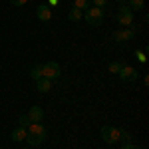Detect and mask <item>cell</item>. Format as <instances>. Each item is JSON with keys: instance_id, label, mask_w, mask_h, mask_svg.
I'll return each instance as SVG.
<instances>
[{"instance_id": "1", "label": "cell", "mask_w": 149, "mask_h": 149, "mask_svg": "<svg viewBox=\"0 0 149 149\" xmlns=\"http://www.w3.org/2000/svg\"><path fill=\"white\" fill-rule=\"evenodd\" d=\"M46 135H48V131L42 123H30V125L26 127V141H28L32 147L42 145L44 139H46Z\"/></svg>"}, {"instance_id": "2", "label": "cell", "mask_w": 149, "mask_h": 149, "mask_svg": "<svg viewBox=\"0 0 149 149\" xmlns=\"http://www.w3.org/2000/svg\"><path fill=\"white\" fill-rule=\"evenodd\" d=\"M100 133H102V139L105 143H109V145H113V143H117L121 139V129H117L113 125H103Z\"/></svg>"}, {"instance_id": "3", "label": "cell", "mask_w": 149, "mask_h": 149, "mask_svg": "<svg viewBox=\"0 0 149 149\" xmlns=\"http://www.w3.org/2000/svg\"><path fill=\"white\" fill-rule=\"evenodd\" d=\"M84 18L90 26H102L103 22V10L102 8H95V6H90L88 10L84 12Z\"/></svg>"}, {"instance_id": "4", "label": "cell", "mask_w": 149, "mask_h": 149, "mask_svg": "<svg viewBox=\"0 0 149 149\" xmlns=\"http://www.w3.org/2000/svg\"><path fill=\"white\" fill-rule=\"evenodd\" d=\"M115 20L121 24V26H131V24H133V12L129 10L127 4H121V6H119V10L115 14Z\"/></svg>"}, {"instance_id": "5", "label": "cell", "mask_w": 149, "mask_h": 149, "mask_svg": "<svg viewBox=\"0 0 149 149\" xmlns=\"http://www.w3.org/2000/svg\"><path fill=\"white\" fill-rule=\"evenodd\" d=\"M60 74H62V70L58 66L56 62H46L44 66H42V78H46V80H58L60 78Z\"/></svg>"}, {"instance_id": "6", "label": "cell", "mask_w": 149, "mask_h": 149, "mask_svg": "<svg viewBox=\"0 0 149 149\" xmlns=\"http://www.w3.org/2000/svg\"><path fill=\"white\" fill-rule=\"evenodd\" d=\"M133 36H135V28H121V30H115L113 32V40L117 44H121V42L133 40Z\"/></svg>"}, {"instance_id": "7", "label": "cell", "mask_w": 149, "mask_h": 149, "mask_svg": "<svg viewBox=\"0 0 149 149\" xmlns=\"http://www.w3.org/2000/svg\"><path fill=\"white\" fill-rule=\"evenodd\" d=\"M117 76H119V80H121V81H135L139 74H137V70H135V68H131V66H125V64H123Z\"/></svg>"}, {"instance_id": "8", "label": "cell", "mask_w": 149, "mask_h": 149, "mask_svg": "<svg viewBox=\"0 0 149 149\" xmlns=\"http://www.w3.org/2000/svg\"><path fill=\"white\" fill-rule=\"evenodd\" d=\"M26 115H28L30 123H42V119H44V109H42L40 105H32Z\"/></svg>"}, {"instance_id": "9", "label": "cell", "mask_w": 149, "mask_h": 149, "mask_svg": "<svg viewBox=\"0 0 149 149\" xmlns=\"http://www.w3.org/2000/svg\"><path fill=\"white\" fill-rule=\"evenodd\" d=\"M36 16H38V20H42V22H48L50 18H52V8L48 6V4H40L38 8H36Z\"/></svg>"}, {"instance_id": "10", "label": "cell", "mask_w": 149, "mask_h": 149, "mask_svg": "<svg viewBox=\"0 0 149 149\" xmlns=\"http://www.w3.org/2000/svg\"><path fill=\"white\" fill-rule=\"evenodd\" d=\"M10 139H12V141H16V143H18V141H24V139H26V127L18 125V127H16V129L10 133Z\"/></svg>"}, {"instance_id": "11", "label": "cell", "mask_w": 149, "mask_h": 149, "mask_svg": "<svg viewBox=\"0 0 149 149\" xmlns=\"http://www.w3.org/2000/svg\"><path fill=\"white\" fill-rule=\"evenodd\" d=\"M36 88H38V92H40V93H46V92L52 90V81L46 80V78H40V80L36 81Z\"/></svg>"}, {"instance_id": "12", "label": "cell", "mask_w": 149, "mask_h": 149, "mask_svg": "<svg viewBox=\"0 0 149 149\" xmlns=\"http://www.w3.org/2000/svg\"><path fill=\"white\" fill-rule=\"evenodd\" d=\"M129 10L131 12H141L143 10V6H145V0H129Z\"/></svg>"}, {"instance_id": "13", "label": "cell", "mask_w": 149, "mask_h": 149, "mask_svg": "<svg viewBox=\"0 0 149 149\" xmlns=\"http://www.w3.org/2000/svg\"><path fill=\"white\" fill-rule=\"evenodd\" d=\"M84 18V12L78 10V8H72V10L68 12V20L70 22H78V20H81Z\"/></svg>"}, {"instance_id": "14", "label": "cell", "mask_w": 149, "mask_h": 149, "mask_svg": "<svg viewBox=\"0 0 149 149\" xmlns=\"http://www.w3.org/2000/svg\"><path fill=\"white\" fill-rule=\"evenodd\" d=\"M90 4H92V0H74V8H78V10H81V12L88 10Z\"/></svg>"}, {"instance_id": "15", "label": "cell", "mask_w": 149, "mask_h": 149, "mask_svg": "<svg viewBox=\"0 0 149 149\" xmlns=\"http://www.w3.org/2000/svg\"><path fill=\"white\" fill-rule=\"evenodd\" d=\"M30 78H32L34 81H38L40 78H42V66H40V64H36L34 68H32V72H30Z\"/></svg>"}, {"instance_id": "16", "label": "cell", "mask_w": 149, "mask_h": 149, "mask_svg": "<svg viewBox=\"0 0 149 149\" xmlns=\"http://www.w3.org/2000/svg\"><path fill=\"white\" fill-rule=\"evenodd\" d=\"M121 66H123L121 62H111V64H109V72L117 76V74H119V70H121Z\"/></svg>"}, {"instance_id": "17", "label": "cell", "mask_w": 149, "mask_h": 149, "mask_svg": "<svg viewBox=\"0 0 149 149\" xmlns=\"http://www.w3.org/2000/svg\"><path fill=\"white\" fill-rule=\"evenodd\" d=\"M18 123L22 127H28L30 125V119H28V115H20V119H18Z\"/></svg>"}, {"instance_id": "18", "label": "cell", "mask_w": 149, "mask_h": 149, "mask_svg": "<svg viewBox=\"0 0 149 149\" xmlns=\"http://www.w3.org/2000/svg\"><path fill=\"white\" fill-rule=\"evenodd\" d=\"M92 2H93V6H95V8H103V6L107 4V0H92Z\"/></svg>"}, {"instance_id": "19", "label": "cell", "mask_w": 149, "mask_h": 149, "mask_svg": "<svg viewBox=\"0 0 149 149\" xmlns=\"http://www.w3.org/2000/svg\"><path fill=\"white\" fill-rule=\"evenodd\" d=\"M135 56H137V60L141 62V64H145V62H147V58H145V54H143V52H139V50L135 52Z\"/></svg>"}, {"instance_id": "20", "label": "cell", "mask_w": 149, "mask_h": 149, "mask_svg": "<svg viewBox=\"0 0 149 149\" xmlns=\"http://www.w3.org/2000/svg\"><path fill=\"white\" fill-rule=\"evenodd\" d=\"M121 149H139V147H137V145H133L131 141H125V143L121 145Z\"/></svg>"}, {"instance_id": "21", "label": "cell", "mask_w": 149, "mask_h": 149, "mask_svg": "<svg viewBox=\"0 0 149 149\" xmlns=\"http://www.w3.org/2000/svg\"><path fill=\"white\" fill-rule=\"evenodd\" d=\"M26 2H28V0H10V4H12V6H24Z\"/></svg>"}, {"instance_id": "22", "label": "cell", "mask_w": 149, "mask_h": 149, "mask_svg": "<svg viewBox=\"0 0 149 149\" xmlns=\"http://www.w3.org/2000/svg\"><path fill=\"white\" fill-rule=\"evenodd\" d=\"M58 2H60V0H48V6H50V8H52V6H58Z\"/></svg>"}, {"instance_id": "23", "label": "cell", "mask_w": 149, "mask_h": 149, "mask_svg": "<svg viewBox=\"0 0 149 149\" xmlns=\"http://www.w3.org/2000/svg\"><path fill=\"white\" fill-rule=\"evenodd\" d=\"M119 2H129V0H119Z\"/></svg>"}]
</instances>
